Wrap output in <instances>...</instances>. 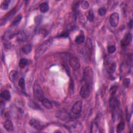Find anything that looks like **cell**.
Listing matches in <instances>:
<instances>
[{
	"label": "cell",
	"mask_w": 133,
	"mask_h": 133,
	"mask_svg": "<svg viewBox=\"0 0 133 133\" xmlns=\"http://www.w3.org/2000/svg\"><path fill=\"white\" fill-rule=\"evenodd\" d=\"M10 1L8 0H5L3 1L1 5V8L2 10H7L9 7V4L10 3Z\"/></svg>",
	"instance_id": "7402d4cb"
},
{
	"label": "cell",
	"mask_w": 133,
	"mask_h": 133,
	"mask_svg": "<svg viewBox=\"0 0 133 133\" xmlns=\"http://www.w3.org/2000/svg\"><path fill=\"white\" fill-rule=\"evenodd\" d=\"M81 6H82L83 9H86L88 8V7L89 6V4L87 1H84L81 3Z\"/></svg>",
	"instance_id": "f546056e"
},
{
	"label": "cell",
	"mask_w": 133,
	"mask_h": 133,
	"mask_svg": "<svg viewBox=\"0 0 133 133\" xmlns=\"http://www.w3.org/2000/svg\"><path fill=\"white\" fill-rule=\"evenodd\" d=\"M115 50L116 47L114 45H111L108 47V51L109 54H113L115 51Z\"/></svg>",
	"instance_id": "4dcf8cb0"
},
{
	"label": "cell",
	"mask_w": 133,
	"mask_h": 133,
	"mask_svg": "<svg viewBox=\"0 0 133 133\" xmlns=\"http://www.w3.org/2000/svg\"><path fill=\"white\" fill-rule=\"evenodd\" d=\"M83 102L82 101H76L73 105L72 108V112L75 114H79L82 110Z\"/></svg>",
	"instance_id": "ba28073f"
},
{
	"label": "cell",
	"mask_w": 133,
	"mask_h": 133,
	"mask_svg": "<svg viewBox=\"0 0 133 133\" xmlns=\"http://www.w3.org/2000/svg\"><path fill=\"white\" fill-rule=\"evenodd\" d=\"M117 87L116 86L114 85V86H112L111 87L110 89V91H109L110 95H112V96H113L114 95H115L116 91H117Z\"/></svg>",
	"instance_id": "83f0119b"
},
{
	"label": "cell",
	"mask_w": 133,
	"mask_h": 133,
	"mask_svg": "<svg viewBox=\"0 0 133 133\" xmlns=\"http://www.w3.org/2000/svg\"><path fill=\"white\" fill-rule=\"evenodd\" d=\"M107 70L110 73H113L116 69V63L113 60H108L106 63Z\"/></svg>",
	"instance_id": "30bf717a"
},
{
	"label": "cell",
	"mask_w": 133,
	"mask_h": 133,
	"mask_svg": "<svg viewBox=\"0 0 133 133\" xmlns=\"http://www.w3.org/2000/svg\"><path fill=\"white\" fill-rule=\"evenodd\" d=\"M33 93L34 97L39 101H42L44 98V93L42 88L37 81H35L33 86Z\"/></svg>",
	"instance_id": "3957f363"
},
{
	"label": "cell",
	"mask_w": 133,
	"mask_h": 133,
	"mask_svg": "<svg viewBox=\"0 0 133 133\" xmlns=\"http://www.w3.org/2000/svg\"><path fill=\"white\" fill-rule=\"evenodd\" d=\"M130 84V78H125L123 80V86L124 87H125V88L129 87Z\"/></svg>",
	"instance_id": "d4e9b609"
},
{
	"label": "cell",
	"mask_w": 133,
	"mask_h": 133,
	"mask_svg": "<svg viewBox=\"0 0 133 133\" xmlns=\"http://www.w3.org/2000/svg\"><path fill=\"white\" fill-rule=\"evenodd\" d=\"M119 16L117 12H114L112 14L110 17V23L112 26L116 27L118 24Z\"/></svg>",
	"instance_id": "52a82bcc"
},
{
	"label": "cell",
	"mask_w": 133,
	"mask_h": 133,
	"mask_svg": "<svg viewBox=\"0 0 133 133\" xmlns=\"http://www.w3.org/2000/svg\"><path fill=\"white\" fill-rule=\"evenodd\" d=\"M84 41H85V35L83 33L77 35L76 37V38L75 39V42L78 44L83 43L84 42Z\"/></svg>",
	"instance_id": "ac0fdd59"
},
{
	"label": "cell",
	"mask_w": 133,
	"mask_h": 133,
	"mask_svg": "<svg viewBox=\"0 0 133 133\" xmlns=\"http://www.w3.org/2000/svg\"><path fill=\"white\" fill-rule=\"evenodd\" d=\"M41 102H42V105L45 108H46L48 109H51L53 107L51 102L48 99H47L46 98H44Z\"/></svg>",
	"instance_id": "2e32d148"
},
{
	"label": "cell",
	"mask_w": 133,
	"mask_h": 133,
	"mask_svg": "<svg viewBox=\"0 0 133 133\" xmlns=\"http://www.w3.org/2000/svg\"><path fill=\"white\" fill-rule=\"evenodd\" d=\"M118 104H119V102L115 97H112V98H110L109 101V105L112 110L114 111L116 108H117Z\"/></svg>",
	"instance_id": "7c38bea8"
},
{
	"label": "cell",
	"mask_w": 133,
	"mask_h": 133,
	"mask_svg": "<svg viewBox=\"0 0 133 133\" xmlns=\"http://www.w3.org/2000/svg\"><path fill=\"white\" fill-rule=\"evenodd\" d=\"M94 79V73L90 66H86L83 72V80L85 84L92 86Z\"/></svg>",
	"instance_id": "7a4b0ae2"
},
{
	"label": "cell",
	"mask_w": 133,
	"mask_h": 133,
	"mask_svg": "<svg viewBox=\"0 0 133 133\" xmlns=\"http://www.w3.org/2000/svg\"><path fill=\"white\" fill-rule=\"evenodd\" d=\"M106 12H107V9L104 7H100L98 9V13L101 16L105 15L106 14Z\"/></svg>",
	"instance_id": "f1b7e54d"
},
{
	"label": "cell",
	"mask_w": 133,
	"mask_h": 133,
	"mask_svg": "<svg viewBox=\"0 0 133 133\" xmlns=\"http://www.w3.org/2000/svg\"><path fill=\"white\" fill-rule=\"evenodd\" d=\"M4 127L8 131H11L13 130L14 125L12 122L9 119L6 120L4 123Z\"/></svg>",
	"instance_id": "5bb4252c"
},
{
	"label": "cell",
	"mask_w": 133,
	"mask_h": 133,
	"mask_svg": "<svg viewBox=\"0 0 133 133\" xmlns=\"http://www.w3.org/2000/svg\"><path fill=\"white\" fill-rule=\"evenodd\" d=\"M132 20H131L129 22V27L130 29L132 28Z\"/></svg>",
	"instance_id": "1f68e13d"
},
{
	"label": "cell",
	"mask_w": 133,
	"mask_h": 133,
	"mask_svg": "<svg viewBox=\"0 0 133 133\" xmlns=\"http://www.w3.org/2000/svg\"><path fill=\"white\" fill-rule=\"evenodd\" d=\"M91 86L85 84L83 86H82L80 89L79 94L83 98L86 99L88 98L89 96H90V94L91 93Z\"/></svg>",
	"instance_id": "277c9868"
},
{
	"label": "cell",
	"mask_w": 133,
	"mask_h": 133,
	"mask_svg": "<svg viewBox=\"0 0 133 133\" xmlns=\"http://www.w3.org/2000/svg\"><path fill=\"white\" fill-rule=\"evenodd\" d=\"M22 19V15H18L13 20L11 26H16L19 24V23L20 22V21Z\"/></svg>",
	"instance_id": "ffe728a7"
},
{
	"label": "cell",
	"mask_w": 133,
	"mask_h": 133,
	"mask_svg": "<svg viewBox=\"0 0 133 133\" xmlns=\"http://www.w3.org/2000/svg\"><path fill=\"white\" fill-rule=\"evenodd\" d=\"M28 64V60L25 58H22L19 60V66L21 69L24 68Z\"/></svg>",
	"instance_id": "44dd1931"
},
{
	"label": "cell",
	"mask_w": 133,
	"mask_h": 133,
	"mask_svg": "<svg viewBox=\"0 0 133 133\" xmlns=\"http://www.w3.org/2000/svg\"><path fill=\"white\" fill-rule=\"evenodd\" d=\"M18 77V73L15 70H12L9 74V80L14 83L17 79Z\"/></svg>",
	"instance_id": "e0dca14e"
},
{
	"label": "cell",
	"mask_w": 133,
	"mask_h": 133,
	"mask_svg": "<svg viewBox=\"0 0 133 133\" xmlns=\"http://www.w3.org/2000/svg\"><path fill=\"white\" fill-rule=\"evenodd\" d=\"M18 85L22 89H24L25 88V81L23 78H21L19 79Z\"/></svg>",
	"instance_id": "484cf974"
},
{
	"label": "cell",
	"mask_w": 133,
	"mask_h": 133,
	"mask_svg": "<svg viewBox=\"0 0 133 133\" xmlns=\"http://www.w3.org/2000/svg\"><path fill=\"white\" fill-rule=\"evenodd\" d=\"M131 40H132V35L131 33H126L121 42L122 46L123 47L127 46L130 43V42H131Z\"/></svg>",
	"instance_id": "9c48e42d"
},
{
	"label": "cell",
	"mask_w": 133,
	"mask_h": 133,
	"mask_svg": "<svg viewBox=\"0 0 133 133\" xmlns=\"http://www.w3.org/2000/svg\"><path fill=\"white\" fill-rule=\"evenodd\" d=\"M1 100L4 101H9L11 98V95L10 92L7 90H5L1 92Z\"/></svg>",
	"instance_id": "4fadbf2b"
},
{
	"label": "cell",
	"mask_w": 133,
	"mask_h": 133,
	"mask_svg": "<svg viewBox=\"0 0 133 133\" xmlns=\"http://www.w3.org/2000/svg\"><path fill=\"white\" fill-rule=\"evenodd\" d=\"M125 127V124L123 122H121L120 123H118L117 126V132L118 133L121 132L122 131H123Z\"/></svg>",
	"instance_id": "603a6c76"
},
{
	"label": "cell",
	"mask_w": 133,
	"mask_h": 133,
	"mask_svg": "<svg viewBox=\"0 0 133 133\" xmlns=\"http://www.w3.org/2000/svg\"><path fill=\"white\" fill-rule=\"evenodd\" d=\"M39 10L42 13H46L49 10V5L48 3L44 2L40 4L39 6Z\"/></svg>",
	"instance_id": "9a60e30c"
},
{
	"label": "cell",
	"mask_w": 133,
	"mask_h": 133,
	"mask_svg": "<svg viewBox=\"0 0 133 133\" xmlns=\"http://www.w3.org/2000/svg\"><path fill=\"white\" fill-rule=\"evenodd\" d=\"M69 63L74 71H77L80 68L79 61L76 57H71L69 59Z\"/></svg>",
	"instance_id": "8992f818"
},
{
	"label": "cell",
	"mask_w": 133,
	"mask_h": 133,
	"mask_svg": "<svg viewBox=\"0 0 133 133\" xmlns=\"http://www.w3.org/2000/svg\"><path fill=\"white\" fill-rule=\"evenodd\" d=\"M86 45L87 47V48L88 49H89L90 50H91L92 48V41L90 38H88L86 41Z\"/></svg>",
	"instance_id": "4316f807"
},
{
	"label": "cell",
	"mask_w": 133,
	"mask_h": 133,
	"mask_svg": "<svg viewBox=\"0 0 133 133\" xmlns=\"http://www.w3.org/2000/svg\"><path fill=\"white\" fill-rule=\"evenodd\" d=\"M87 19L90 22H92L94 19V14L92 10L90 9L88 11V16H87Z\"/></svg>",
	"instance_id": "cb8c5ba5"
},
{
	"label": "cell",
	"mask_w": 133,
	"mask_h": 133,
	"mask_svg": "<svg viewBox=\"0 0 133 133\" xmlns=\"http://www.w3.org/2000/svg\"><path fill=\"white\" fill-rule=\"evenodd\" d=\"M56 116L63 121L69 120L70 118V114L67 112V111L64 109L58 111L56 114Z\"/></svg>",
	"instance_id": "5b68a950"
},
{
	"label": "cell",
	"mask_w": 133,
	"mask_h": 133,
	"mask_svg": "<svg viewBox=\"0 0 133 133\" xmlns=\"http://www.w3.org/2000/svg\"><path fill=\"white\" fill-rule=\"evenodd\" d=\"M32 50V46L30 44H26L22 48V51L25 55H28L31 52Z\"/></svg>",
	"instance_id": "d6986e66"
},
{
	"label": "cell",
	"mask_w": 133,
	"mask_h": 133,
	"mask_svg": "<svg viewBox=\"0 0 133 133\" xmlns=\"http://www.w3.org/2000/svg\"><path fill=\"white\" fill-rule=\"evenodd\" d=\"M29 125L34 129L39 130L42 128V124L41 123L35 118H32L29 121Z\"/></svg>",
	"instance_id": "8fae6325"
},
{
	"label": "cell",
	"mask_w": 133,
	"mask_h": 133,
	"mask_svg": "<svg viewBox=\"0 0 133 133\" xmlns=\"http://www.w3.org/2000/svg\"><path fill=\"white\" fill-rule=\"evenodd\" d=\"M52 42V39L51 38L48 39L44 41L41 45H39L35 50V59L39 57L42 55H43L49 48Z\"/></svg>",
	"instance_id": "6da1fadb"
}]
</instances>
